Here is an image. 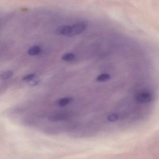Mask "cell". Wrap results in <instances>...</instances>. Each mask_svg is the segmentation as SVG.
Returning a JSON list of instances; mask_svg holds the SVG:
<instances>
[{
  "label": "cell",
  "instance_id": "6da1fadb",
  "mask_svg": "<svg viewBox=\"0 0 159 159\" xmlns=\"http://www.w3.org/2000/svg\"><path fill=\"white\" fill-rule=\"evenodd\" d=\"M87 27L86 21H80L72 25H64L58 28L57 33L63 36H74L84 32Z\"/></svg>",
  "mask_w": 159,
  "mask_h": 159
},
{
  "label": "cell",
  "instance_id": "7a4b0ae2",
  "mask_svg": "<svg viewBox=\"0 0 159 159\" xmlns=\"http://www.w3.org/2000/svg\"><path fill=\"white\" fill-rule=\"evenodd\" d=\"M70 117L67 114H59L53 115L49 117L48 120L50 122H55L58 121H65L69 119Z\"/></svg>",
  "mask_w": 159,
  "mask_h": 159
},
{
  "label": "cell",
  "instance_id": "3957f363",
  "mask_svg": "<svg viewBox=\"0 0 159 159\" xmlns=\"http://www.w3.org/2000/svg\"><path fill=\"white\" fill-rule=\"evenodd\" d=\"M112 79V75L108 73H104L98 75L96 78V81L99 82H105L109 81Z\"/></svg>",
  "mask_w": 159,
  "mask_h": 159
},
{
  "label": "cell",
  "instance_id": "277c9868",
  "mask_svg": "<svg viewBox=\"0 0 159 159\" xmlns=\"http://www.w3.org/2000/svg\"><path fill=\"white\" fill-rule=\"evenodd\" d=\"M73 98L67 97L59 99L57 102V104L60 107H64L69 104L72 101Z\"/></svg>",
  "mask_w": 159,
  "mask_h": 159
},
{
  "label": "cell",
  "instance_id": "5b68a950",
  "mask_svg": "<svg viewBox=\"0 0 159 159\" xmlns=\"http://www.w3.org/2000/svg\"><path fill=\"white\" fill-rule=\"evenodd\" d=\"M41 48L38 46H34L29 48L28 54L30 56H36L41 53Z\"/></svg>",
  "mask_w": 159,
  "mask_h": 159
},
{
  "label": "cell",
  "instance_id": "8992f818",
  "mask_svg": "<svg viewBox=\"0 0 159 159\" xmlns=\"http://www.w3.org/2000/svg\"><path fill=\"white\" fill-rule=\"evenodd\" d=\"M75 58V56L72 53H66L62 57L63 60L67 62L72 61L74 60Z\"/></svg>",
  "mask_w": 159,
  "mask_h": 159
},
{
  "label": "cell",
  "instance_id": "52a82bcc",
  "mask_svg": "<svg viewBox=\"0 0 159 159\" xmlns=\"http://www.w3.org/2000/svg\"><path fill=\"white\" fill-rule=\"evenodd\" d=\"M13 72L11 71H7L4 72L1 74V79L2 80H6L11 78L13 75Z\"/></svg>",
  "mask_w": 159,
  "mask_h": 159
},
{
  "label": "cell",
  "instance_id": "ba28073f",
  "mask_svg": "<svg viewBox=\"0 0 159 159\" xmlns=\"http://www.w3.org/2000/svg\"><path fill=\"white\" fill-rule=\"evenodd\" d=\"M35 75L32 74H29L28 75H25L23 78V80L24 81H27V82H30L31 80H33L35 78Z\"/></svg>",
  "mask_w": 159,
  "mask_h": 159
},
{
  "label": "cell",
  "instance_id": "9c48e42d",
  "mask_svg": "<svg viewBox=\"0 0 159 159\" xmlns=\"http://www.w3.org/2000/svg\"><path fill=\"white\" fill-rule=\"evenodd\" d=\"M39 82H40V80H39L34 79L33 80L28 82L30 83V86H35V85H37Z\"/></svg>",
  "mask_w": 159,
  "mask_h": 159
}]
</instances>
